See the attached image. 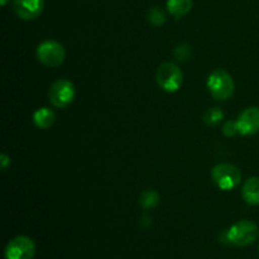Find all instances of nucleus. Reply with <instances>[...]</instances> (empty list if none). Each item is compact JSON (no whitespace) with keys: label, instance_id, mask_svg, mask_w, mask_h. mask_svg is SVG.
<instances>
[{"label":"nucleus","instance_id":"obj_18","mask_svg":"<svg viewBox=\"0 0 259 259\" xmlns=\"http://www.w3.org/2000/svg\"><path fill=\"white\" fill-rule=\"evenodd\" d=\"M0 162H2V169L3 171H5V169L8 168V164L10 163V158L7 156V154L3 153L2 156H0Z\"/></svg>","mask_w":259,"mask_h":259},{"label":"nucleus","instance_id":"obj_2","mask_svg":"<svg viewBox=\"0 0 259 259\" xmlns=\"http://www.w3.org/2000/svg\"><path fill=\"white\" fill-rule=\"evenodd\" d=\"M207 89L217 100H228L234 94V81L225 70H215L207 78Z\"/></svg>","mask_w":259,"mask_h":259},{"label":"nucleus","instance_id":"obj_17","mask_svg":"<svg viewBox=\"0 0 259 259\" xmlns=\"http://www.w3.org/2000/svg\"><path fill=\"white\" fill-rule=\"evenodd\" d=\"M175 55H176L177 60H180V61L186 60V58L189 57V55H190L189 46H186V45L179 46V47L176 48V52H175Z\"/></svg>","mask_w":259,"mask_h":259},{"label":"nucleus","instance_id":"obj_6","mask_svg":"<svg viewBox=\"0 0 259 259\" xmlns=\"http://www.w3.org/2000/svg\"><path fill=\"white\" fill-rule=\"evenodd\" d=\"M37 58L48 67H57L66 58L65 48L56 40H45L37 48Z\"/></svg>","mask_w":259,"mask_h":259},{"label":"nucleus","instance_id":"obj_12","mask_svg":"<svg viewBox=\"0 0 259 259\" xmlns=\"http://www.w3.org/2000/svg\"><path fill=\"white\" fill-rule=\"evenodd\" d=\"M192 9V0H167V10L176 19L185 17Z\"/></svg>","mask_w":259,"mask_h":259},{"label":"nucleus","instance_id":"obj_11","mask_svg":"<svg viewBox=\"0 0 259 259\" xmlns=\"http://www.w3.org/2000/svg\"><path fill=\"white\" fill-rule=\"evenodd\" d=\"M33 120H34V124L38 128L48 129L55 123L56 114L50 108H40L35 110L34 115H33Z\"/></svg>","mask_w":259,"mask_h":259},{"label":"nucleus","instance_id":"obj_1","mask_svg":"<svg viewBox=\"0 0 259 259\" xmlns=\"http://www.w3.org/2000/svg\"><path fill=\"white\" fill-rule=\"evenodd\" d=\"M259 235L258 225L250 220H242L230 227L224 233L225 243H232L237 247H247L254 243Z\"/></svg>","mask_w":259,"mask_h":259},{"label":"nucleus","instance_id":"obj_13","mask_svg":"<svg viewBox=\"0 0 259 259\" xmlns=\"http://www.w3.org/2000/svg\"><path fill=\"white\" fill-rule=\"evenodd\" d=\"M159 201V196L154 190H147L141 195V206L144 209H152Z\"/></svg>","mask_w":259,"mask_h":259},{"label":"nucleus","instance_id":"obj_8","mask_svg":"<svg viewBox=\"0 0 259 259\" xmlns=\"http://www.w3.org/2000/svg\"><path fill=\"white\" fill-rule=\"evenodd\" d=\"M238 133L242 136H254L259 132V108L252 106L245 109L235 120Z\"/></svg>","mask_w":259,"mask_h":259},{"label":"nucleus","instance_id":"obj_16","mask_svg":"<svg viewBox=\"0 0 259 259\" xmlns=\"http://www.w3.org/2000/svg\"><path fill=\"white\" fill-rule=\"evenodd\" d=\"M223 133L225 134L227 137H233L238 133V128H237V123L235 121H227L223 126Z\"/></svg>","mask_w":259,"mask_h":259},{"label":"nucleus","instance_id":"obj_3","mask_svg":"<svg viewBox=\"0 0 259 259\" xmlns=\"http://www.w3.org/2000/svg\"><path fill=\"white\" fill-rule=\"evenodd\" d=\"M157 82L162 90L176 93L184 82V73L175 63L164 62L157 70Z\"/></svg>","mask_w":259,"mask_h":259},{"label":"nucleus","instance_id":"obj_15","mask_svg":"<svg viewBox=\"0 0 259 259\" xmlns=\"http://www.w3.org/2000/svg\"><path fill=\"white\" fill-rule=\"evenodd\" d=\"M148 20L154 25H162L166 20V17L159 8H152L148 10Z\"/></svg>","mask_w":259,"mask_h":259},{"label":"nucleus","instance_id":"obj_5","mask_svg":"<svg viewBox=\"0 0 259 259\" xmlns=\"http://www.w3.org/2000/svg\"><path fill=\"white\" fill-rule=\"evenodd\" d=\"M75 86L71 81L61 78L52 83L48 91V100L56 108H66L75 99Z\"/></svg>","mask_w":259,"mask_h":259},{"label":"nucleus","instance_id":"obj_9","mask_svg":"<svg viewBox=\"0 0 259 259\" xmlns=\"http://www.w3.org/2000/svg\"><path fill=\"white\" fill-rule=\"evenodd\" d=\"M45 8V0H14L13 9L15 14L24 20H32L39 17Z\"/></svg>","mask_w":259,"mask_h":259},{"label":"nucleus","instance_id":"obj_10","mask_svg":"<svg viewBox=\"0 0 259 259\" xmlns=\"http://www.w3.org/2000/svg\"><path fill=\"white\" fill-rule=\"evenodd\" d=\"M242 195L249 205H259V177H250L244 182Z\"/></svg>","mask_w":259,"mask_h":259},{"label":"nucleus","instance_id":"obj_19","mask_svg":"<svg viewBox=\"0 0 259 259\" xmlns=\"http://www.w3.org/2000/svg\"><path fill=\"white\" fill-rule=\"evenodd\" d=\"M9 2V0H2V5L4 7V5H7V3Z\"/></svg>","mask_w":259,"mask_h":259},{"label":"nucleus","instance_id":"obj_7","mask_svg":"<svg viewBox=\"0 0 259 259\" xmlns=\"http://www.w3.org/2000/svg\"><path fill=\"white\" fill-rule=\"evenodd\" d=\"M34 254V242L25 235L13 238L5 247V259H33Z\"/></svg>","mask_w":259,"mask_h":259},{"label":"nucleus","instance_id":"obj_14","mask_svg":"<svg viewBox=\"0 0 259 259\" xmlns=\"http://www.w3.org/2000/svg\"><path fill=\"white\" fill-rule=\"evenodd\" d=\"M223 118H224V113H223L219 108H214L209 109V110L205 113L204 120L206 121V124H209V125H217Z\"/></svg>","mask_w":259,"mask_h":259},{"label":"nucleus","instance_id":"obj_4","mask_svg":"<svg viewBox=\"0 0 259 259\" xmlns=\"http://www.w3.org/2000/svg\"><path fill=\"white\" fill-rule=\"evenodd\" d=\"M211 176L219 189L229 191L237 187L242 181V174L230 163H220L212 168Z\"/></svg>","mask_w":259,"mask_h":259}]
</instances>
